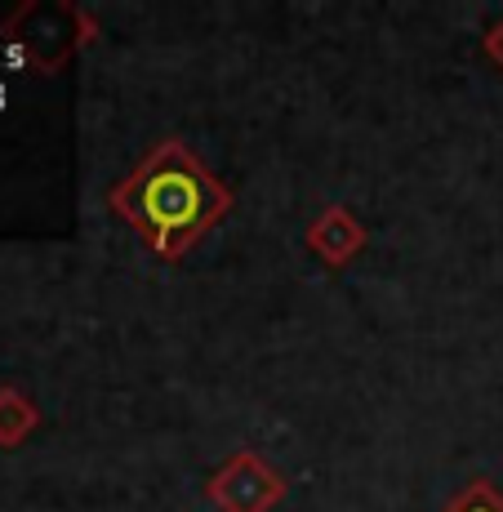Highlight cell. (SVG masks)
<instances>
[{
    "label": "cell",
    "instance_id": "6",
    "mask_svg": "<svg viewBox=\"0 0 503 512\" xmlns=\"http://www.w3.org/2000/svg\"><path fill=\"white\" fill-rule=\"evenodd\" d=\"M481 49H486V58H490V63H495L499 72H503V18H499L495 27H490V36L481 41Z\"/></svg>",
    "mask_w": 503,
    "mask_h": 512
},
{
    "label": "cell",
    "instance_id": "3",
    "mask_svg": "<svg viewBox=\"0 0 503 512\" xmlns=\"http://www.w3.org/2000/svg\"><path fill=\"white\" fill-rule=\"evenodd\" d=\"M366 228L348 205H325L317 219L308 223V250L317 254L325 268H348L361 250H366Z\"/></svg>",
    "mask_w": 503,
    "mask_h": 512
},
{
    "label": "cell",
    "instance_id": "4",
    "mask_svg": "<svg viewBox=\"0 0 503 512\" xmlns=\"http://www.w3.org/2000/svg\"><path fill=\"white\" fill-rule=\"evenodd\" d=\"M36 428H41L36 401L14 383H0V450H18Z\"/></svg>",
    "mask_w": 503,
    "mask_h": 512
},
{
    "label": "cell",
    "instance_id": "1",
    "mask_svg": "<svg viewBox=\"0 0 503 512\" xmlns=\"http://www.w3.org/2000/svg\"><path fill=\"white\" fill-rule=\"evenodd\" d=\"M232 187L183 139H161L107 192L112 214L152 245L161 263H179L205 232L232 214Z\"/></svg>",
    "mask_w": 503,
    "mask_h": 512
},
{
    "label": "cell",
    "instance_id": "5",
    "mask_svg": "<svg viewBox=\"0 0 503 512\" xmlns=\"http://www.w3.org/2000/svg\"><path fill=\"white\" fill-rule=\"evenodd\" d=\"M441 512H503V490L486 477H472L459 495H450V504Z\"/></svg>",
    "mask_w": 503,
    "mask_h": 512
},
{
    "label": "cell",
    "instance_id": "2",
    "mask_svg": "<svg viewBox=\"0 0 503 512\" xmlns=\"http://www.w3.org/2000/svg\"><path fill=\"white\" fill-rule=\"evenodd\" d=\"M290 481L259 450H236L205 481V499L219 512H272L285 499Z\"/></svg>",
    "mask_w": 503,
    "mask_h": 512
}]
</instances>
